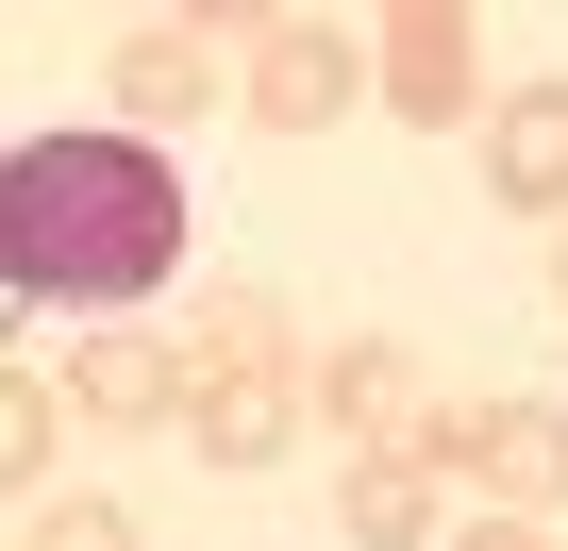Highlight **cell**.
Listing matches in <instances>:
<instances>
[{
  "label": "cell",
  "mask_w": 568,
  "mask_h": 551,
  "mask_svg": "<svg viewBox=\"0 0 568 551\" xmlns=\"http://www.w3.org/2000/svg\"><path fill=\"white\" fill-rule=\"evenodd\" d=\"M551 302H568V234H551Z\"/></svg>",
  "instance_id": "9a60e30c"
},
{
  "label": "cell",
  "mask_w": 568,
  "mask_h": 551,
  "mask_svg": "<svg viewBox=\"0 0 568 551\" xmlns=\"http://www.w3.org/2000/svg\"><path fill=\"white\" fill-rule=\"evenodd\" d=\"M184 267V184L151 134L84 118V134H18V167H0V285L18 302H68L84 335L134 318L151 285Z\"/></svg>",
  "instance_id": "6da1fadb"
},
{
  "label": "cell",
  "mask_w": 568,
  "mask_h": 551,
  "mask_svg": "<svg viewBox=\"0 0 568 551\" xmlns=\"http://www.w3.org/2000/svg\"><path fill=\"white\" fill-rule=\"evenodd\" d=\"M501 518H551L568 534V418L551 401H518V435H501Z\"/></svg>",
  "instance_id": "7c38bea8"
},
{
  "label": "cell",
  "mask_w": 568,
  "mask_h": 551,
  "mask_svg": "<svg viewBox=\"0 0 568 551\" xmlns=\"http://www.w3.org/2000/svg\"><path fill=\"white\" fill-rule=\"evenodd\" d=\"M18 551H134V518H118V501H34Z\"/></svg>",
  "instance_id": "4fadbf2b"
},
{
  "label": "cell",
  "mask_w": 568,
  "mask_h": 551,
  "mask_svg": "<svg viewBox=\"0 0 568 551\" xmlns=\"http://www.w3.org/2000/svg\"><path fill=\"white\" fill-rule=\"evenodd\" d=\"M51 401H68V418H118V435H151V418H184V335H134V318H101V335L51 368Z\"/></svg>",
  "instance_id": "8992f818"
},
{
  "label": "cell",
  "mask_w": 568,
  "mask_h": 551,
  "mask_svg": "<svg viewBox=\"0 0 568 551\" xmlns=\"http://www.w3.org/2000/svg\"><path fill=\"white\" fill-rule=\"evenodd\" d=\"M435 551H568L551 518H468V534H435Z\"/></svg>",
  "instance_id": "5bb4252c"
},
{
  "label": "cell",
  "mask_w": 568,
  "mask_h": 551,
  "mask_svg": "<svg viewBox=\"0 0 568 551\" xmlns=\"http://www.w3.org/2000/svg\"><path fill=\"white\" fill-rule=\"evenodd\" d=\"M485 201L501 217H568V84H501L485 101Z\"/></svg>",
  "instance_id": "52a82bcc"
},
{
  "label": "cell",
  "mask_w": 568,
  "mask_h": 551,
  "mask_svg": "<svg viewBox=\"0 0 568 551\" xmlns=\"http://www.w3.org/2000/svg\"><path fill=\"white\" fill-rule=\"evenodd\" d=\"M201 468H284L318 435V351H302V318H284L267 285L251 302H201L184 318V418H168Z\"/></svg>",
  "instance_id": "7a4b0ae2"
},
{
  "label": "cell",
  "mask_w": 568,
  "mask_h": 551,
  "mask_svg": "<svg viewBox=\"0 0 568 551\" xmlns=\"http://www.w3.org/2000/svg\"><path fill=\"white\" fill-rule=\"evenodd\" d=\"M368 84H385L402 134L485 118V18H468V0H402V18H368Z\"/></svg>",
  "instance_id": "3957f363"
},
{
  "label": "cell",
  "mask_w": 568,
  "mask_h": 551,
  "mask_svg": "<svg viewBox=\"0 0 568 551\" xmlns=\"http://www.w3.org/2000/svg\"><path fill=\"white\" fill-rule=\"evenodd\" d=\"M101 101H118V134H184L201 101H217V51H201V18H134V34H101Z\"/></svg>",
  "instance_id": "5b68a950"
},
{
  "label": "cell",
  "mask_w": 568,
  "mask_h": 551,
  "mask_svg": "<svg viewBox=\"0 0 568 551\" xmlns=\"http://www.w3.org/2000/svg\"><path fill=\"white\" fill-rule=\"evenodd\" d=\"M318 435H352V451H402V435H418V368H402L385 335H335V351H318Z\"/></svg>",
  "instance_id": "ba28073f"
},
{
  "label": "cell",
  "mask_w": 568,
  "mask_h": 551,
  "mask_svg": "<svg viewBox=\"0 0 568 551\" xmlns=\"http://www.w3.org/2000/svg\"><path fill=\"white\" fill-rule=\"evenodd\" d=\"M51 451H68V401H51L18 351H0V501H34V484H51Z\"/></svg>",
  "instance_id": "8fae6325"
},
{
  "label": "cell",
  "mask_w": 568,
  "mask_h": 551,
  "mask_svg": "<svg viewBox=\"0 0 568 551\" xmlns=\"http://www.w3.org/2000/svg\"><path fill=\"white\" fill-rule=\"evenodd\" d=\"M501 435H518V401H435L402 451H418V484H501Z\"/></svg>",
  "instance_id": "30bf717a"
},
{
  "label": "cell",
  "mask_w": 568,
  "mask_h": 551,
  "mask_svg": "<svg viewBox=\"0 0 568 551\" xmlns=\"http://www.w3.org/2000/svg\"><path fill=\"white\" fill-rule=\"evenodd\" d=\"M335 534H352V551H435V484H418V451H352Z\"/></svg>",
  "instance_id": "9c48e42d"
},
{
  "label": "cell",
  "mask_w": 568,
  "mask_h": 551,
  "mask_svg": "<svg viewBox=\"0 0 568 551\" xmlns=\"http://www.w3.org/2000/svg\"><path fill=\"white\" fill-rule=\"evenodd\" d=\"M251 34V68H234V101L267 118V134H318V118H352V84H368V51L335 34V18H234Z\"/></svg>",
  "instance_id": "277c9868"
}]
</instances>
